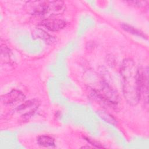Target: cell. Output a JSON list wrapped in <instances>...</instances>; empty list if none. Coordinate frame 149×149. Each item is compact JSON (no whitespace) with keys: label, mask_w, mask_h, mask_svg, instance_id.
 <instances>
[{"label":"cell","mask_w":149,"mask_h":149,"mask_svg":"<svg viewBox=\"0 0 149 149\" xmlns=\"http://www.w3.org/2000/svg\"><path fill=\"white\" fill-rule=\"evenodd\" d=\"M138 70L139 68L131 59L124 61L121 68L124 96L127 101L133 105L139 100Z\"/></svg>","instance_id":"6da1fadb"},{"label":"cell","mask_w":149,"mask_h":149,"mask_svg":"<svg viewBox=\"0 0 149 149\" xmlns=\"http://www.w3.org/2000/svg\"><path fill=\"white\" fill-rule=\"evenodd\" d=\"M148 70L147 69L139 68L138 70V83L139 100L143 99L144 101L148 100Z\"/></svg>","instance_id":"7a4b0ae2"},{"label":"cell","mask_w":149,"mask_h":149,"mask_svg":"<svg viewBox=\"0 0 149 149\" xmlns=\"http://www.w3.org/2000/svg\"><path fill=\"white\" fill-rule=\"evenodd\" d=\"M42 24L49 30L58 31L65 27L66 22L62 19L51 17L45 19L43 21Z\"/></svg>","instance_id":"3957f363"},{"label":"cell","mask_w":149,"mask_h":149,"mask_svg":"<svg viewBox=\"0 0 149 149\" xmlns=\"http://www.w3.org/2000/svg\"><path fill=\"white\" fill-rule=\"evenodd\" d=\"M64 4L61 1H46L45 13L57 15L61 13L64 10Z\"/></svg>","instance_id":"277c9868"},{"label":"cell","mask_w":149,"mask_h":149,"mask_svg":"<svg viewBox=\"0 0 149 149\" xmlns=\"http://www.w3.org/2000/svg\"><path fill=\"white\" fill-rule=\"evenodd\" d=\"M24 95L18 90H13L10 93L3 95L1 97V101L5 104H10L23 100Z\"/></svg>","instance_id":"5b68a950"},{"label":"cell","mask_w":149,"mask_h":149,"mask_svg":"<svg viewBox=\"0 0 149 149\" xmlns=\"http://www.w3.org/2000/svg\"><path fill=\"white\" fill-rule=\"evenodd\" d=\"M38 143L44 147H52L54 146L55 142H54V139L47 135H43L41 136L38 138L37 140Z\"/></svg>","instance_id":"8992f818"}]
</instances>
